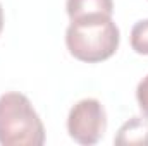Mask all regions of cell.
Masks as SVG:
<instances>
[{"instance_id":"cell-4","label":"cell","mask_w":148,"mask_h":146,"mask_svg":"<svg viewBox=\"0 0 148 146\" xmlns=\"http://www.w3.org/2000/svg\"><path fill=\"white\" fill-rule=\"evenodd\" d=\"M117 146L148 145V117H133L121 126L114 138Z\"/></svg>"},{"instance_id":"cell-5","label":"cell","mask_w":148,"mask_h":146,"mask_svg":"<svg viewBox=\"0 0 148 146\" xmlns=\"http://www.w3.org/2000/svg\"><path fill=\"white\" fill-rule=\"evenodd\" d=\"M66 9L71 21L84 16H95V14L112 16L114 0H67Z\"/></svg>"},{"instance_id":"cell-2","label":"cell","mask_w":148,"mask_h":146,"mask_svg":"<svg viewBox=\"0 0 148 146\" xmlns=\"http://www.w3.org/2000/svg\"><path fill=\"white\" fill-rule=\"evenodd\" d=\"M45 143L43 122L29 98L10 91L0 96V145L41 146Z\"/></svg>"},{"instance_id":"cell-1","label":"cell","mask_w":148,"mask_h":146,"mask_svg":"<svg viewBox=\"0 0 148 146\" xmlns=\"http://www.w3.org/2000/svg\"><path fill=\"white\" fill-rule=\"evenodd\" d=\"M121 33L112 16L95 14L71 21L66 31V45L74 59L88 64L110 59L119 48Z\"/></svg>"},{"instance_id":"cell-3","label":"cell","mask_w":148,"mask_h":146,"mask_svg":"<svg viewBox=\"0 0 148 146\" xmlns=\"http://www.w3.org/2000/svg\"><path fill=\"white\" fill-rule=\"evenodd\" d=\"M107 129V113L97 98H84L74 105L67 117V132L79 145H97Z\"/></svg>"},{"instance_id":"cell-8","label":"cell","mask_w":148,"mask_h":146,"mask_svg":"<svg viewBox=\"0 0 148 146\" xmlns=\"http://www.w3.org/2000/svg\"><path fill=\"white\" fill-rule=\"evenodd\" d=\"M3 29V9H2V3H0V33Z\"/></svg>"},{"instance_id":"cell-7","label":"cell","mask_w":148,"mask_h":146,"mask_svg":"<svg viewBox=\"0 0 148 146\" xmlns=\"http://www.w3.org/2000/svg\"><path fill=\"white\" fill-rule=\"evenodd\" d=\"M136 98H138V105L143 112V115L148 117V74L140 81L136 88Z\"/></svg>"},{"instance_id":"cell-6","label":"cell","mask_w":148,"mask_h":146,"mask_svg":"<svg viewBox=\"0 0 148 146\" xmlns=\"http://www.w3.org/2000/svg\"><path fill=\"white\" fill-rule=\"evenodd\" d=\"M131 48L140 53L148 55V19L138 21L131 29Z\"/></svg>"}]
</instances>
